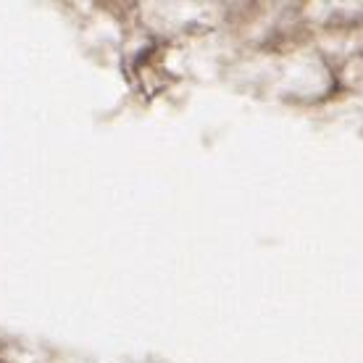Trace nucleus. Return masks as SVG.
I'll return each instance as SVG.
<instances>
[]
</instances>
